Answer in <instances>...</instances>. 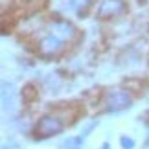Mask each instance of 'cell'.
I'll use <instances>...</instances> for the list:
<instances>
[{
	"label": "cell",
	"mask_w": 149,
	"mask_h": 149,
	"mask_svg": "<svg viewBox=\"0 0 149 149\" xmlns=\"http://www.w3.org/2000/svg\"><path fill=\"white\" fill-rule=\"evenodd\" d=\"M105 105H107V111L109 112L125 111V109L131 107V96L125 92V90H111V92L107 94Z\"/></svg>",
	"instance_id": "1"
},
{
	"label": "cell",
	"mask_w": 149,
	"mask_h": 149,
	"mask_svg": "<svg viewBox=\"0 0 149 149\" xmlns=\"http://www.w3.org/2000/svg\"><path fill=\"white\" fill-rule=\"evenodd\" d=\"M63 127H65V123H63V120L57 114H48V116L41 118V122L37 123V134L50 136V134L61 133Z\"/></svg>",
	"instance_id": "2"
},
{
	"label": "cell",
	"mask_w": 149,
	"mask_h": 149,
	"mask_svg": "<svg viewBox=\"0 0 149 149\" xmlns=\"http://www.w3.org/2000/svg\"><path fill=\"white\" fill-rule=\"evenodd\" d=\"M61 48H63V41H61L59 37L52 35V33H50V35H46V37H42L41 44H39V50H41V54L46 55V57L59 54Z\"/></svg>",
	"instance_id": "3"
},
{
	"label": "cell",
	"mask_w": 149,
	"mask_h": 149,
	"mask_svg": "<svg viewBox=\"0 0 149 149\" xmlns=\"http://www.w3.org/2000/svg\"><path fill=\"white\" fill-rule=\"evenodd\" d=\"M50 33L55 37H59L61 41L63 39H72L76 35V28H74L68 20H55L50 24Z\"/></svg>",
	"instance_id": "4"
},
{
	"label": "cell",
	"mask_w": 149,
	"mask_h": 149,
	"mask_svg": "<svg viewBox=\"0 0 149 149\" xmlns=\"http://www.w3.org/2000/svg\"><path fill=\"white\" fill-rule=\"evenodd\" d=\"M123 11V2L122 0H103L98 8V15L101 19H109V17H116L118 13Z\"/></svg>",
	"instance_id": "5"
},
{
	"label": "cell",
	"mask_w": 149,
	"mask_h": 149,
	"mask_svg": "<svg viewBox=\"0 0 149 149\" xmlns=\"http://www.w3.org/2000/svg\"><path fill=\"white\" fill-rule=\"evenodd\" d=\"M15 105H17V90L11 83L4 81L2 83V109L6 112H13L15 111Z\"/></svg>",
	"instance_id": "6"
},
{
	"label": "cell",
	"mask_w": 149,
	"mask_h": 149,
	"mask_svg": "<svg viewBox=\"0 0 149 149\" xmlns=\"http://www.w3.org/2000/svg\"><path fill=\"white\" fill-rule=\"evenodd\" d=\"M90 0H66L65 4V11H74L77 15H83L88 9Z\"/></svg>",
	"instance_id": "7"
},
{
	"label": "cell",
	"mask_w": 149,
	"mask_h": 149,
	"mask_svg": "<svg viewBox=\"0 0 149 149\" xmlns=\"http://www.w3.org/2000/svg\"><path fill=\"white\" fill-rule=\"evenodd\" d=\"M83 146V138L81 136H68L61 142L59 149H81Z\"/></svg>",
	"instance_id": "8"
},
{
	"label": "cell",
	"mask_w": 149,
	"mask_h": 149,
	"mask_svg": "<svg viewBox=\"0 0 149 149\" xmlns=\"http://www.w3.org/2000/svg\"><path fill=\"white\" fill-rule=\"evenodd\" d=\"M120 144H122L123 149H133L134 147V140L129 138V136H122V138H120Z\"/></svg>",
	"instance_id": "9"
},
{
	"label": "cell",
	"mask_w": 149,
	"mask_h": 149,
	"mask_svg": "<svg viewBox=\"0 0 149 149\" xmlns=\"http://www.w3.org/2000/svg\"><path fill=\"white\" fill-rule=\"evenodd\" d=\"M101 149H109V144H103V146H101Z\"/></svg>",
	"instance_id": "10"
},
{
	"label": "cell",
	"mask_w": 149,
	"mask_h": 149,
	"mask_svg": "<svg viewBox=\"0 0 149 149\" xmlns=\"http://www.w3.org/2000/svg\"><path fill=\"white\" fill-rule=\"evenodd\" d=\"M147 144H149V129H147Z\"/></svg>",
	"instance_id": "11"
},
{
	"label": "cell",
	"mask_w": 149,
	"mask_h": 149,
	"mask_svg": "<svg viewBox=\"0 0 149 149\" xmlns=\"http://www.w3.org/2000/svg\"><path fill=\"white\" fill-rule=\"evenodd\" d=\"M144 149H149V144H146V147H144Z\"/></svg>",
	"instance_id": "12"
}]
</instances>
